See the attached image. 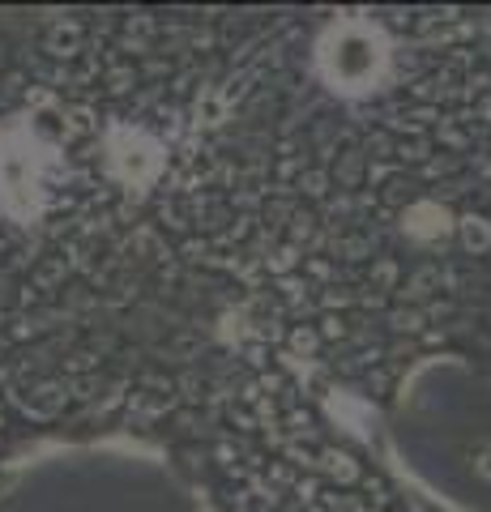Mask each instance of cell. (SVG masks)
Segmentation results:
<instances>
[{"mask_svg": "<svg viewBox=\"0 0 491 512\" xmlns=\"http://www.w3.org/2000/svg\"><path fill=\"white\" fill-rule=\"evenodd\" d=\"M321 73L334 82V90H363L372 86V77L380 69V35L368 26H334L329 35L321 39Z\"/></svg>", "mask_w": 491, "mask_h": 512, "instance_id": "1", "label": "cell"}, {"mask_svg": "<svg viewBox=\"0 0 491 512\" xmlns=\"http://www.w3.org/2000/svg\"><path fill=\"white\" fill-rule=\"evenodd\" d=\"M107 163L120 175L124 184H150L158 167H163V150L146 128H120V133L107 137Z\"/></svg>", "mask_w": 491, "mask_h": 512, "instance_id": "2", "label": "cell"}]
</instances>
